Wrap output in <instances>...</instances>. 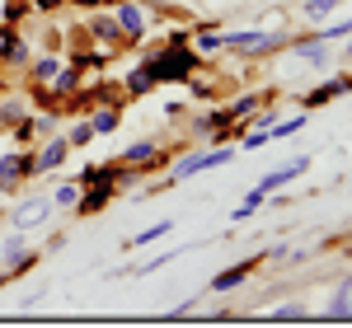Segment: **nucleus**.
Segmentation results:
<instances>
[{"label":"nucleus","instance_id":"obj_1","mask_svg":"<svg viewBox=\"0 0 352 328\" xmlns=\"http://www.w3.org/2000/svg\"><path fill=\"white\" fill-rule=\"evenodd\" d=\"M151 71H155V80H188V71H197V56L184 43H169V52L151 56Z\"/></svg>","mask_w":352,"mask_h":328},{"label":"nucleus","instance_id":"obj_2","mask_svg":"<svg viewBox=\"0 0 352 328\" xmlns=\"http://www.w3.org/2000/svg\"><path fill=\"white\" fill-rule=\"evenodd\" d=\"M52 211H56V202L38 192V197H24V202L14 207L10 225H14V230H38V225H47V220H52Z\"/></svg>","mask_w":352,"mask_h":328},{"label":"nucleus","instance_id":"obj_3","mask_svg":"<svg viewBox=\"0 0 352 328\" xmlns=\"http://www.w3.org/2000/svg\"><path fill=\"white\" fill-rule=\"evenodd\" d=\"M282 38L277 33H263V28H249V33H221V47H230V52H244V56H263L272 52Z\"/></svg>","mask_w":352,"mask_h":328},{"label":"nucleus","instance_id":"obj_4","mask_svg":"<svg viewBox=\"0 0 352 328\" xmlns=\"http://www.w3.org/2000/svg\"><path fill=\"white\" fill-rule=\"evenodd\" d=\"M38 174V155H24V150H14V155H5L0 160V192H14L24 178Z\"/></svg>","mask_w":352,"mask_h":328},{"label":"nucleus","instance_id":"obj_5","mask_svg":"<svg viewBox=\"0 0 352 328\" xmlns=\"http://www.w3.org/2000/svg\"><path fill=\"white\" fill-rule=\"evenodd\" d=\"M296 174H305V160H292V164H282V169H272V174H263V178H258V188L249 192V197H244V202H249V207H254V211H258V202H263V197H268V192L287 188V183H292V178H296Z\"/></svg>","mask_w":352,"mask_h":328},{"label":"nucleus","instance_id":"obj_6","mask_svg":"<svg viewBox=\"0 0 352 328\" xmlns=\"http://www.w3.org/2000/svg\"><path fill=\"white\" fill-rule=\"evenodd\" d=\"M230 160V145L226 150H192V155H184V160L174 164V183H184V178H192V174H202V169H217V164Z\"/></svg>","mask_w":352,"mask_h":328},{"label":"nucleus","instance_id":"obj_7","mask_svg":"<svg viewBox=\"0 0 352 328\" xmlns=\"http://www.w3.org/2000/svg\"><path fill=\"white\" fill-rule=\"evenodd\" d=\"M292 47H296V56L305 61V66H315V71L329 66V38H320V33H315V38H296Z\"/></svg>","mask_w":352,"mask_h":328},{"label":"nucleus","instance_id":"obj_8","mask_svg":"<svg viewBox=\"0 0 352 328\" xmlns=\"http://www.w3.org/2000/svg\"><path fill=\"white\" fill-rule=\"evenodd\" d=\"M118 28H122L132 43H141V38H146V14L136 10L132 0H118Z\"/></svg>","mask_w":352,"mask_h":328},{"label":"nucleus","instance_id":"obj_9","mask_svg":"<svg viewBox=\"0 0 352 328\" xmlns=\"http://www.w3.org/2000/svg\"><path fill=\"white\" fill-rule=\"evenodd\" d=\"M254 268H258V258H244L240 268H226V272H217V277H212V291H230V286H240V281L254 272Z\"/></svg>","mask_w":352,"mask_h":328},{"label":"nucleus","instance_id":"obj_10","mask_svg":"<svg viewBox=\"0 0 352 328\" xmlns=\"http://www.w3.org/2000/svg\"><path fill=\"white\" fill-rule=\"evenodd\" d=\"M151 160H160V145L155 141H136V145L122 150V169H136V164H151Z\"/></svg>","mask_w":352,"mask_h":328},{"label":"nucleus","instance_id":"obj_11","mask_svg":"<svg viewBox=\"0 0 352 328\" xmlns=\"http://www.w3.org/2000/svg\"><path fill=\"white\" fill-rule=\"evenodd\" d=\"M329 319H348L352 324V277L333 291V305H329Z\"/></svg>","mask_w":352,"mask_h":328},{"label":"nucleus","instance_id":"obj_12","mask_svg":"<svg viewBox=\"0 0 352 328\" xmlns=\"http://www.w3.org/2000/svg\"><path fill=\"white\" fill-rule=\"evenodd\" d=\"M338 94H343V75H338V80L315 84V89L305 94V108H320V104H329V99H338Z\"/></svg>","mask_w":352,"mask_h":328},{"label":"nucleus","instance_id":"obj_13","mask_svg":"<svg viewBox=\"0 0 352 328\" xmlns=\"http://www.w3.org/2000/svg\"><path fill=\"white\" fill-rule=\"evenodd\" d=\"M155 71H151V61H141V66H136L132 75H127V94H146V89H155Z\"/></svg>","mask_w":352,"mask_h":328},{"label":"nucleus","instance_id":"obj_14","mask_svg":"<svg viewBox=\"0 0 352 328\" xmlns=\"http://www.w3.org/2000/svg\"><path fill=\"white\" fill-rule=\"evenodd\" d=\"M66 155H71V141H52V145L38 155V169H61V164H66Z\"/></svg>","mask_w":352,"mask_h":328},{"label":"nucleus","instance_id":"obj_15","mask_svg":"<svg viewBox=\"0 0 352 328\" xmlns=\"http://www.w3.org/2000/svg\"><path fill=\"white\" fill-rule=\"evenodd\" d=\"M0 56H5V61H24V38H19V33H14V28H5V33H0Z\"/></svg>","mask_w":352,"mask_h":328},{"label":"nucleus","instance_id":"obj_16","mask_svg":"<svg viewBox=\"0 0 352 328\" xmlns=\"http://www.w3.org/2000/svg\"><path fill=\"white\" fill-rule=\"evenodd\" d=\"M80 71H85V61H76V66H61V71H56V94H71V89H76V84H80Z\"/></svg>","mask_w":352,"mask_h":328},{"label":"nucleus","instance_id":"obj_17","mask_svg":"<svg viewBox=\"0 0 352 328\" xmlns=\"http://www.w3.org/2000/svg\"><path fill=\"white\" fill-rule=\"evenodd\" d=\"M118 122H122V113H118V108H99L94 117H89L94 137H99V132H118Z\"/></svg>","mask_w":352,"mask_h":328},{"label":"nucleus","instance_id":"obj_18","mask_svg":"<svg viewBox=\"0 0 352 328\" xmlns=\"http://www.w3.org/2000/svg\"><path fill=\"white\" fill-rule=\"evenodd\" d=\"M56 71H61V61H56V56H43V61H33V80H38V84H52V80H56Z\"/></svg>","mask_w":352,"mask_h":328},{"label":"nucleus","instance_id":"obj_19","mask_svg":"<svg viewBox=\"0 0 352 328\" xmlns=\"http://www.w3.org/2000/svg\"><path fill=\"white\" fill-rule=\"evenodd\" d=\"M343 0H305V19H324V14H333Z\"/></svg>","mask_w":352,"mask_h":328},{"label":"nucleus","instance_id":"obj_20","mask_svg":"<svg viewBox=\"0 0 352 328\" xmlns=\"http://www.w3.org/2000/svg\"><path fill=\"white\" fill-rule=\"evenodd\" d=\"M169 230H174V220H155L151 230H141V235H136L132 244H151V239H160V235H169Z\"/></svg>","mask_w":352,"mask_h":328},{"label":"nucleus","instance_id":"obj_21","mask_svg":"<svg viewBox=\"0 0 352 328\" xmlns=\"http://www.w3.org/2000/svg\"><path fill=\"white\" fill-rule=\"evenodd\" d=\"M94 38L99 43H118V19H94Z\"/></svg>","mask_w":352,"mask_h":328},{"label":"nucleus","instance_id":"obj_22","mask_svg":"<svg viewBox=\"0 0 352 328\" xmlns=\"http://www.w3.org/2000/svg\"><path fill=\"white\" fill-rule=\"evenodd\" d=\"M66 141H71V145H89V141H94V127H89V122H76Z\"/></svg>","mask_w":352,"mask_h":328},{"label":"nucleus","instance_id":"obj_23","mask_svg":"<svg viewBox=\"0 0 352 328\" xmlns=\"http://www.w3.org/2000/svg\"><path fill=\"white\" fill-rule=\"evenodd\" d=\"M76 197H80V188H76V183H61V188H56V207H76Z\"/></svg>","mask_w":352,"mask_h":328},{"label":"nucleus","instance_id":"obj_24","mask_svg":"<svg viewBox=\"0 0 352 328\" xmlns=\"http://www.w3.org/2000/svg\"><path fill=\"white\" fill-rule=\"evenodd\" d=\"M14 122H24V108L19 104H5L0 108V127H14Z\"/></svg>","mask_w":352,"mask_h":328},{"label":"nucleus","instance_id":"obj_25","mask_svg":"<svg viewBox=\"0 0 352 328\" xmlns=\"http://www.w3.org/2000/svg\"><path fill=\"white\" fill-rule=\"evenodd\" d=\"M197 47H202V52H217V47H221V33H217V28H202Z\"/></svg>","mask_w":352,"mask_h":328},{"label":"nucleus","instance_id":"obj_26","mask_svg":"<svg viewBox=\"0 0 352 328\" xmlns=\"http://www.w3.org/2000/svg\"><path fill=\"white\" fill-rule=\"evenodd\" d=\"M343 33H352V19H338V24H329L320 38H329V43H333V38H343Z\"/></svg>","mask_w":352,"mask_h":328},{"label":"nucleus","instance_id":"obj_27","mask_svg":"<svg viewBox=\"0 0 352 328\" xmlns=\"http://www.w3.org/2000/svg\"><path fill=\"white\" fill-rule=\"evenodd\" d=\"M272 319H305V309H300V305H287V309H277Z\"/></svg>","mask_w":352,"mask_h":328},{"label":"nucleus","instance_id":"obj_28","mask_svg":"<svg viewBox=\"0 0 352 328\" xmlns=\"http://www.w3.org/2000/svg\"><path fill=\"white\" fill-rule=\"evenodd\" d=\"M19 253H24V239H19V235H14V239H5V258H19Z\"/></svg>","mask_w":352,"mask_h":328},{"label":"nucleus","instance_id":"obj_29","mask_svg":"<svg viewBox=\"0 0 352 328\" xmlns=\"http://www.w3.org/2000/svg\"><path fill=\"white\" fill-rule=\"evenodd\" d=\"M76 5H118V0H76Z\"/></svg>","mask_w":352,"mask_h":328},{"label":"nucleus","instance_id":"obj_30","mask_svg":"<svg viewBox=\"0 0 352 328\" xmlns=\"http://www.w3.org/2000/svg\"><path fill=\"white\" fill-rule=\"evenodd\" d=\"M348 56H352V38H348Z\"/></svg>","mask_w":352,"mask_h":328}]
</instances>
